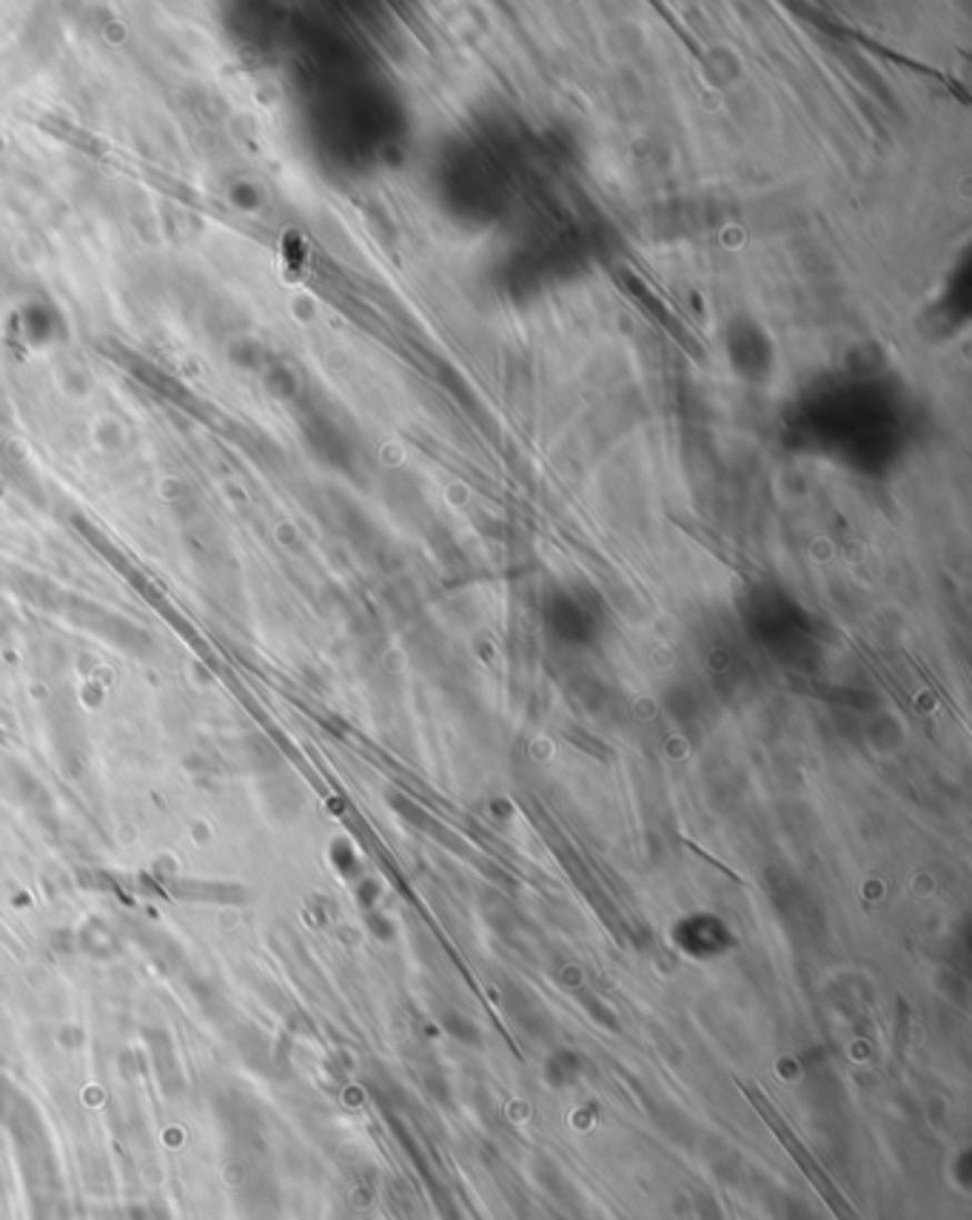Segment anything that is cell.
Returning <instances> with one entry per match:
<instances>
[{"instance_id":"cell-1","label":"cell","mask_w":972,"mask_h":1220,"mask_svg":"<svg viewBox=\"0 0 972 1220\" xmlns=\"http://www.w3.org/2000/svg\"><path fill=\"white\" fill-rule=\"evenodd\" d=\"M748 1092H750V1089H748ZM750 1098H753L755 1109H759V1116H762L764 1121L770 1123V1129H773V1132H775V1138H779V1141H782V1147L788 1149L790 1154H793V1161L799 1163V1167H802V1172H804V1174H808L810 1183H813V1187L819 1189V1192H822V1198H824V1201H828V1207L833 1209V1212L839 1214L841 1220H859V1214H855L853 1209H850V1203L844 1201V1194H841L839 1189H835V1183L830 1181L828 1172H824V1169L819 1167V1161H815L813 1154H810L808 1149L802 1147V1143L795 1141V1136H793V1132H790L788 1127H784L782 1118L775 1116L773 1107H770V1103L764 1101L762 1096H755V1092H750Z\"/></svg>"}]
</instances>
